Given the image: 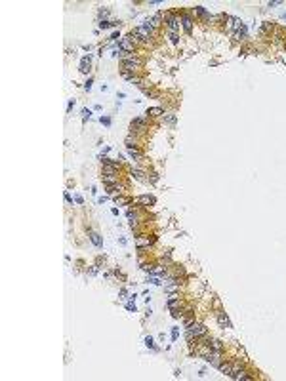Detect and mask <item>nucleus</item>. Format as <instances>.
<instances>
[{
	"instance_id": "obj_1",
	"label": "nucleus",
	"mask_w": 286,
	"mask_h": 381,
	"mask_svg": "<svg viewBox=\"0 0 286 381\" xmlns=\"http://www.w3.org/2000/svg\"><path fill=\"white\" fill-rule=\"evenodd\" d=\"M206 332L208 330L202 326L200 322H189V326H187V339L193 341V337H204Z\"/></svg>"
},
{
	"instance_id": "obj_2",
	"label": "nucleus",
	"mask_w": 286,
	"mask_h": 381,
	"mask_svg": "<svg viewBox=\"0 0 286 381\" xmlns=\"http://www.w3.org/2000/svg\"><path fill=\"white\" fill-rule=\"evenodd\" d=\"M160 21H162V15H160V14H157V15H153L151 19H145V21H143V25H141V27H145L149 32H153V31H155V29L160 25Z\"/></svg>"
},
{
	"instance_id": "obj_3",
	"label": "nucleus",
	"mask_w": 286,
	"mask_h": 381,
	"mask_svg": "<svg viewBox=\"0 0 286 381\" xmlns=\"http://www.w3.org/2000/svg\"><path fill=\"white\" fill-rule=\"evenodd\" d=\"M132 36L137 38V40H141V42H149L151 32H149L145 27H136V29H134V32H132Z\"/></svg>"
},
{
	"instance_id": "obj_4",
	"label": "nucleus",
	"mask_w": 286,
	"mask_h": 381,
	"mask_svg": "<svg viewBox=\"0 0 286 381\" xmlns=\"http://www.w3.org/2000/svg\"><path fill=\"white\" fill-rule=\"evenodd\" d=\"M118 46L122 48V52H126V53L134 52V36H126V38H120Z\"/></svg>"
},
{
	"instance_id": "obj_5",
	"label": "nucleus",
	"mask_w": 286,
	"mask_h": 381,
	"mask_svg": "<svg viewBox=\"0 0 286 381\" xmlns=\"http://www.w3.org/2000/svg\"><path fill=\"white\" fill-rule=\"evenodd\" d=\"M206 360L210 362L212 366L219 368V366H221V353H219V351H210V353H208V356H206Z\"/></svg>"
},
{
	"instance_id": "obj_6",
	"label": "nucleus",
	"mask_w": 286,
	"mask_h": 381,
	"mask_svg": "<svg viewBox=\"0 0 286 381\" xmlns=\"http://www.w3.org/2000/svg\"><path fill=\"white\" fill-rule=\"evenodd\" d=\"M164 17H166V21H168V29H170L172 32H175V31L179 29V19L175 17L174 14H166Z\"/></svg>"
},
{
	"instance_id": "obj_7",
	"label": "nucleus",
	"mask_w": 286,
	"mask_h": 381,
	"mask_svg": "<svg viewBox=\"0 0 286 381\" xmlns=\"http://www.w3.org/2000/svg\"><path fill=\"white\" fill-rule=\"evenodd\" d=\"M181 25H183V29H185L187 35H191V32H193V19L187 15V14L181 17Z\"/></svg>"
},
{
	"instance_id": "obj_8",
	"label": "nucleus",
	"mask_w": 286,
	"mask_h": 381,
	"mask_svg": "<svg viewBox=\"0 0 286 381\" xmlns=\"http://www.w3.org/2000/svg\"><path fill=\"white\" fill-rule=\"evenodd\" d=\"M216 316H217V322L221 324L223 328H231V322H229V318H227V315H225L223 311H217V312H216Z\"/></svg>"
},
{
	"instance_id": "obj_9",
	"label": "nucleus",
	"mask_w": 286,
	"mask_h": 381,
	"mask_svg": "<svg viewBox=\"0 0 286 381\" xmlns=\"http://www.w3.org/2000/svg\"><path fill=\"white\" fill-rule=\"evenodd\" d=\"M130 128H132V132H134V130H136V132L145 130V120H141V118H134V120H132V126H130Z\"/></svg>"
},
{
	"instance_id": "obj_10",
	"label": "nucleus",
	"mask_w": 286,
	"mask_h": 381,
	"mask_svg": "<svg viewBox=\"0 0 286 381\" xmlns=\"http://www.w3.org/2000/svg\"><path fill=\"white\" fill-rule=\"evenodd\" d=\"M90 240H92V244H94V246H97V248H101V246H103V238H101V234H97V232H94V231H90Z\"/></svg>"
},
{
	"instance_id": "obj_11",
	"label": "nucleus",
	"mask_w": 286,
	"mask_h": 381,
	"mask_svg": "<svg viewBox=\"0 0 286 381\" xmlns=\"http://www.w3.org/2000/svg\"><path fill=\"white\" fill-rule=\"evenodd\" d=\"M101 179L105 185H116V175H113V174H103Z\"/></svg>"
},
{
	"instance_id": "obj_12",
	"label": "nucleus",
	"mask_w": 286,
	"mask_h": 381,
	"mask_svg": "<svg viewBox=\"0 0 286 381\" xmlns=\"http://www.w3.org/2000/svg\"><path fill=\"white\" fill-rule=\"evenodd\" d=\"M219 370H221V374H225V375H229V377H231V372H233V364L225 362V364L219 366Z\"/></svg>"
},
{
	"instance_id": "obj_13",
	"label": "nucleus",
	"mask_w": 286,
	"mask_h": 381,
	"mask_svg": "<svg viewBox=\"0 0 286 381\" xmlns=\"http://www.w3.org/2000/svg\"><path fill=\"white\" fill-rule=\"evenodd\" d=\"M153 242H155V238H139V240H137V248L143 250L145 246H149V244H153Z\"/></svg>"
},
{
	"instance_id": "obj_14",
	"label": "nucleus",
	"mask_w": 286,
	"mask_h": 381,
	"mask_svg": "<svg viewBox=\"0 0 286 381\" xmlns=\"http://www.w3.org/2000/svg\"><path fill=\"white\" fill-rule=\"evenodd\" d=\"M80 71H82V73L90 71V57H84V59L80 61Z\"/></svg>"
},
{
	"instance_id": "obj_15",
	"label": "nucleus",
	"mask_w": 286,
	"mask_h": 381,
	"mask_svg": "<svg viewBox=\"0 0 286 381\" xmlns=\"http://www.w3.org/2000/svg\"><path fill=\"white\" fill-rule=\"evenodd\" d=\"M244 38H246V27L238 29V31L235 32V40H244Z\"/></svg>"
},
{
	"instance_id": "obj_16",
	"label": "nucleus",
	"mask_w": 286,
	"mask_h": 381,
	"mask_svg": "<svg viewBox=\"0 0 286 381\" xmlns=\"http://www.w3.org/2000/svg\"><path fill=\"white\" fill-rule=\"evenodd\" d=\"M208 343H210V349H212V351H221V347H223L221 341H217V339H212V341H208Z\"/></svg>"
},
{
	"instance_id": "obj_17",
	"label": "nucleus",
	"mask_w": 286,
	"mask_h": 381,
	"mask_svg": "<svg viewBox=\"0 0 286 381\" xmlns=\"http://www.w3.org/2000/svg\"><path fill=\"white\" fill-rule=\"evenodd\" d=\"M147 115H149V116H158V115H162V109H160V107H153V109L147 111Z\"/></svg>"
},
{
	"instance_id": "obj_18",
	"label": "nucleus",
	"mask_w": 286,
	"mask_h": 381,
	"mask_svg": "<svg viewBox=\"0 0 286 381\" xmlns=\"http://www.w3.org/2000/svg\"><path fill=\"white\" fill-rule=\"evenodd\" d=\"M107 193H109V195H118V193H120V187H116V185H107Z\"/></svg>"
},
{
	"instance_id": "obj_19",
	"label": "nucleus",
	"mask_w": 286,
	"mask_h": 381,
	"mask_svg": "<svg viewBox=\"0 0 286 381\" xmlns=\"http://www.w3.org/2000/svg\"><path fill=\"white\" fill-rule=\"evenodd\" d=\"M235 379H240V381H250L252 377H250V375H248L246 372H238V374L235 375Z\"/></svg>"
},
{
	"instance_id": "obj_20",
	"label": "nucleus",
	"mask_w": 286,
	"mask_h": 381,
	"mask_svg": "<svg viewBox=\"0 0 286 381\" xmlns=\"http://www.w3.org/2000/svg\"><path fill=\"white\" fill-rule=\"evenodd\" d=\"M139 202H141V204H153V202H155V198L145 195V196H139Z\"/></svg>"
},
{
	"instance_id": "obj_21",
	"label": "nucleus",
	"mask_w": 286,
	"mask_h": 381,
	"mask_svg": "<svg viewBox=\"0 0 286 381\" xmlns=\"http://www.w3.org/2000/svg\"><path fill=\"white\" fill-rule=\"evenodd\" d=\"M116 170H118V168H115V166H103V174H113L115 175Z\"/></svg>"
},
{
	"instance_id": "obj_22",
	"label": "nucleus",
	"mask_w": 286,
	"mask_h": 381,
	"mask_svg": "<svg viewBox=\"0 0 286 381\" xmlns=\"http://www.w3.org/2000/svg\"><path fill=\"white\" fill-rule=\"evenodd\" d=\"M130 156H132L134 160H139V158H141V153L136 151V149H130Z\"/></svg>"
},
{
	"instance_id": "obj_23",
	"label": "nucleus",
	"mask_w": 286,
	"mask_h": 381,
	"mask_svg": "<svg viewBox=\"0 0 286 381\" xmlns=\"http://www.w3.org/2000/svg\"><path fill=\"white\" fill-rule=\"evenodd\" d=\"M168 305H170L172 309H175V305H178V297H175V295H170V297H168Z\"/></svg>"
},
{
	"instance_id": "obj_24",
	"label": "nucleus",
	"mask_w": 286,
	"mask_h": 381,
	"mask_svg": "<svg viewBox=\"0 0 286 381\" xmlns=\"http://www.w3.org/2000/svg\"><path fill=\"white\" fill-rule=\"evenodd\" d=\"M132 175H134L136 179H141V177H143V172H141V170H132Z\"/></svg>"
},
{
	"instance_id": "obj_25",
	"label": "nucleus",
	"mask_w": 286,
	"mask_h": 381,
	"mask_svg": "<svg viewBox=\"0 0 286 381\" xmlns=\"http://www.w3.org/2000/svg\"><path fill=\"white\" fill-rule=\"evenodd\" d=\"M151 273H155V274H162V273H164V267H160V265H157V267H155V269H153V271H151Z\"/></svg>"
},
{
	"instance_id": "obj_26",
	"label": "nucleus",
	"mask_w": 286,
	"mask_h": 381,
	"mask_svg": "<svg viewBox=\"0 0 286 381\" xmlns=\"http://www.w3.org/2000/svg\"><path fill=\"white\" fill-rule=\"evenodd\" d=\"M145 345L149 349H155V343H153V337H145Z\"/></svg>"
},
{
	"instance_id": "obj_27",
	"label": "nucleus",
	"mask_w": 286,
	"mask_h": 381,
	"mask_svg": "<svg viewBox=\"0 0 286 381\" xmlns=\"http://www.w3.org/2000/svg\"><path fill=\"white\" fill-rule=\"evenodd\" d=\"M195 12L199 14V15H206V10H204L202 6H196V8H195Z\"/></svg>"
},
{
	"instance_id": "obj_28",
	"label": "nucleus",
	"mask_w": 286,
	"mask_h": 381,
	"mask_svg": "<svg viewBox=\"0 0 286 381\" xmlns=\"http://www.w3.org/2000/svg\"><path fill=\"white\" fill-rule=\"evenodd\" d=\"M80 115H82V118L86 120V118H90V115H92V113H90L88 109H82V111H80Z\"/></svg>"
},
{
	"instance_id": "obj_29",
	"label": "nucleus",
	"mask_w": 286,
	"mask_h": 381,
	"mask_svg": "<svg viewBox=\"0 0 286 381\" xmlns=\"http://www.w3.org/2000/svg\"><path fill=\"white\" fill-rule=\"evenodd\" d=\"M147 282H151V284H157V286H158V284H162L160 280H158V278H155V276H151V278H147Z\"/></svg>"
},
{
	"instance_id": "obj_30",
	"label": "nucleus",
	"mask_w": 286,
	"mask_h": 381,
	"mask_svg": "<svg viewBox=\"0 0 286 381\" xmlns=\"http://www.w3.org/2000/svg\"><path fill=\"white\" fill-rule=\"evenodd\" d=\"M111 27V21H101L99 23V29H109Z\"/></svg>"
},
{
	"instance_id": "obj_31",
	"label": "nucleus",
	"mask_w": 286,
	"mask_h": 381,
	"mask_svg": "<svg viewBox=\"0 0 286 381\" xmlns=\"http://www.w3.org/2000/svg\"><path fill=\"white\" fill-rule=\"evenodd\" d=\"M170 40H172V44H178V35H175V32H170Z\"/></svg>"
},
{
	"instance_id": "obj_32",
	"label": "nucleus",
	"mask_w": 286,
	"mask_h": 381,
	"mask_svg": "<svg viewBox=\"0 0 286 381\" xmlns=\"http://www.w3.org/2000/svg\"><path fill=\"white\" fill-rule=\"evenodd\" d=\"M166 122H168V124H175V116H174V115H168V116H166Z\"/></svg>"
},
{
	"instance_id": "obj_33",
	"label": "nucleus",
	"mask_w": 286,
	"mask_h": 381,
	"mask_svg": "<svg viewBox=\"0 0 286 381\" xmlns=\"http://www.w3.org/2000/svg\"><path fill=\"white\" fill-rule=\"evenodd\" d=\"M126 147H128V149H136V145H134V141H132L130 137L126 139Z\"/></svg>"
},
{
	"instance_id": "obj_34",
	"label": "nucleus",
	"mask_w": 286,
	"mask_h": 381,
	"mask_svg": "<svg viewBox=\"0 0 286 381\" xmlns=\"http://www.w3.org/2000/svg\"><path fill=\"white\" fill-rule=\"evenodd\" d=\"M101 124L109 126V124H111V118H109V116H101Z\"/></svg>"
},
{
	"instance_id": "obj_35",
	"label": "nucleus",
	"mask_w": 286,
	"mask_h": 381,
	"mask_svg": "<svg viewBox=\"0 0 286 381\" xmlns=\"http://www.w3.org/2000/svg\"><path fill=\"white\" fill-rule=\"evenodd\" d=\"M126 309H128V311H134V312H136V303H134V301H130V303L126 305Z\"/></svg>"
},
{
	"instance_id": "obj_36",
	"label": "nucleus",
	"mask_w": 286,
	"mask_h": 381,
	"mask_svg": "<svg viewBox=\"0 0 286 381\" xmlns=\"http://www.w3.org/2000/svg\"><path fill=\"white\" fill-rule=\"evenodd\" d=\"M178 333H179V332H178V328H174V330H172V339H174V341L178 339Z\"/></svg>"
},
{
	"instance_id": "obj_37",
	"label": "nucleus",
	"mask_w": 286,
	"mask_h": 381,
	"mask_svg": "<svg viewBox=\"0 0 286 381\" xmlns=\"http://www.w3.org/2000/svg\"><path fill=\"white\" fill-rule=\"evenodd\" d=\"M92 84H94V80H92V78H90V80H88V82H86V86H84V88L88 90V92H90V90H92Z\"/></svg>"
},
{
	"instance_id": "obj_38",
	"label": "nucleus",
	"mask_w": 286,
	"mask_h": 381,
	"mask_svg": "<svg viewBox=\"0 0 286 381\" xmlns=\"http://www.w3.org/2000/svg\"><path fill=\"white\" fill-rule=\"evenodd\" d=\"M116 202H118V204H128L130 200H128V198H116Z\"/></svg>"
},
{
	"instance_id": "obj_39",
	"label": "nucleus",
	"mask_w": 286,
	"mask_h": 381,
	"mask_svg": "<svg viewBox=\"0 0 286 381\" xmlns=\"http://www.w3.org/2000/svg\"><path fill=\"white\" fill-rule=\"evenodd\" d=\"M107 14H109V10H107V8H101V10H99V15H103V17H105Z\"/></svg>"
},
{
	"instance_id": "obj_40",
	"label": "nucleus",
	"mask_w": 286,
	"mask_h": 381,
	"mask_svg": "<svg viewBox=\"0 0 286 381\" xmlns=\"http://www.w3.org/2000/svg\"><path fill=\"white\" fill-rule=\"evenodd\" d=\"M284 19H286V14H284Z\"/></svg>"
}]
</instances>
